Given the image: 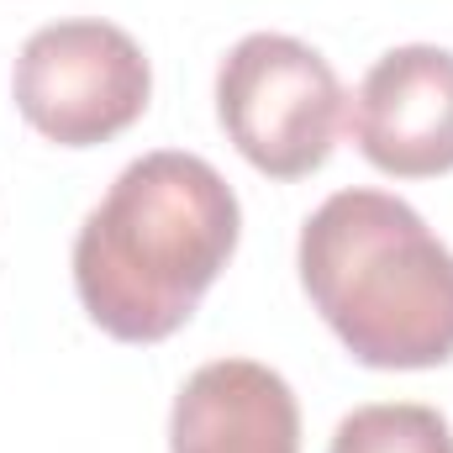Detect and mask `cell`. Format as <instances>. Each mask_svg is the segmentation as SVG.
I'll return each instance as SVG.
<instances>
[{"label":"cell","instance_id":"1","mask_svg":"<svg viewBox=\"0 0 453 453\" xmlns=\"http://www.w3.org/2000/svg\"><path fill=\"white\" fill-rule=\"evenodd\" d=\"M242 206L222 174L180 148L132 158L74 237V290L116 342L174 338L237 253Z\"/></svg>","mask_w":453,"mask_h":453},{"label":"cell","instance_id":"2","mask_svg":"<svg viewBox=\"0 0 453 453\" xmlns=\"http://www.w3.org/2000/svg\"><path fill=\"white\" fill-rule=\"evenodd\" d=\"M301 285L364 369L453 358V248L401 196L338 190L301 226Z\"/></svg>","mask_w":453,"mask_h":453},{"label":"cell","instance_id":"3","mask_svg":"<svg viewBox=\"0 0 453 453\" xmlns=\"http://www.w3.org/2000/svg\"><path fill=\"white\" fill-rule=\"evenodd\" d=\"M217 121L258 174L306 180L338 148L342 85L311 42L248 32L217 69Z\"/></svg>","mask_w":453,"mask_h":453},{"label":"cell","instance_id":"4","mask_svg":"<svg viewBox=\"0 0 453 453\" xmlns=\"http://www.w3.org/2000/svg\"><path fill=\"white\" fill-rule=\"evenodd\" d=\"M16 111L58 148H101L148 111L153 69L132 32L111 21L37 27L11 69Z\"/></svg>","mask_w":453,"mask_h":453},{"label":"cell","instance_id":"5","mask_svg":"<svg viewBox=\"0 0 453 453\" xmlns=\"http://www.w3.org/2000/svg\"><path fill=\"white\" fill-rule=\"evenodd\" d=\"M348 132L390 180H438L453 169V53L433 42L390 48L353 90Z\"/></svg>","mask_w":453,"mask_h":453},{"label":"cell","instance_id":"6","mask_svg":"<svg viewBox=\"0 0 453 453\" xmlns=\"http://www.w3.org/2000/svg\"><path fill=\"white\" fill-rule=\"evenodd\" d=\"M169 453H301L290 380L253 358L201 364L174 395Z\"/></svg>","mask_w":453,"mask_h":453},{"label":"cell","instance_id":"7","mask_svg":"<svg viewBox=\"0 0 453 453\" xmlns=\"http://www.w3.org/2000/svg\"><path fill=\"white\" fill-rule=\"evenodd\" d=\"M327 453H453V427L433 406L374 401L342 417Z\"/></svg>","mask_w":453,"mask_h":453}]
</instances>
